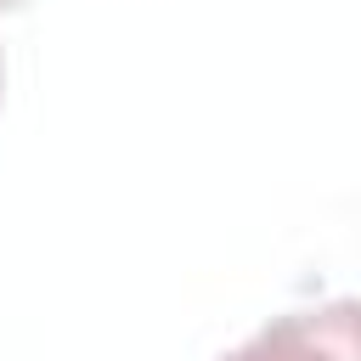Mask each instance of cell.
<instances>
[{
	"mask_svg": "<svg viewBox=\"0 0 361 361\" xmlns=\"http://www.w3.org/2000/svg\"><path fill=\"white\" fill-rule=\"evenodd\" d=\"M220 361H361V299L282 310Z\"/></svg>",
	"mask_w": 361,
	"mask_h": 361,
	"instance_id": "cell-1",
	"label": "cell"
},
{
	"mask_svg": "<svg viewBox=\"0 0 361 361\" xmlns=\"http://www.w3.org/2000/svg\"><path fill=\"white\" fill-rule=\"evenodd\" d=\"M0 90H6V56H0Z\"/></svg>",
	"mask_w": 361,
	"mask_h": 361,
	"instance_id": "cell-2",
	"label": "cell"
},
{
	"mask_svg": "<svg viewBox=\"0 0 361 361\" xmlns=\"http://www.w3.org/2000/svg\"><path fill=\"white\" fill-rule=\"evenodd\" d=\"M6 6H11V0H0V11H6Z\"/></svg>",
	"mask_w": 361,
	"mask_h": 361,
	"instance_id": "cell-3",
	"label": "cell"
}]
</instances>
